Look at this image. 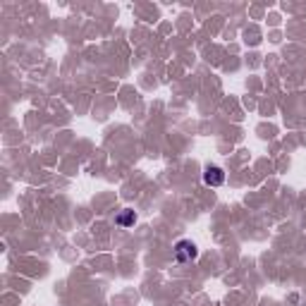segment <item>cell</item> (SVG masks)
I'll use <instances>...</instances> for the list:
<instances>
[{
    "instance_id": "2",
    "label": "cell",
    "mask_w": 306,
    "mask_h": 306,
    "mask_svg": "<svg viewBox=\"0 0 306 306\" xmlns=\"http://www.w3.org/2000/svg\"><path fill=\"white\" fill-rule=\"evenodd\" d=\"M203 182L208 187H222L225 184V170L220 165H206L203 168Z\"/></svg>"
},
{
    "instance_id": "1",
    "label": "cell",
    "mask_w": 306,
    "mask_h": 306,
    "mask_svg": "<svg viewBox=\"0 0 306 306\" xmlns=\"http://www.w3.org/2000/svg\"><path fill=\"white\" fill-rule=\"evenodd\" d=\"M197 256H198V249L192 240H179L175 244V261L177 263H189V261H194Z\"/></svg>"
},
{
    "instance_id": "3",
    "label": "cell",
    "mask_w": 306,
    "mask_h": 306,
    "mask_svg": "<svg viewBox=\"0 0 306 306\" xmlns=\"http://www.w3.org/2000/svg\"><path fill=\"white\" fill-rule=\"evenodd\" d=\"M115 222H117L120 227H131V225L136 222V213H134L131 208H125L122 213H117V218H115Z\"/></svg>"
}]
</instances>
